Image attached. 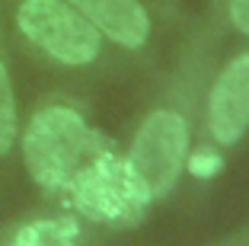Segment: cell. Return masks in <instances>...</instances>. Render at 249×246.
Listing matches in <instances>:
<instances>
[{
	"instance_id": "obj_1",
	"label": "cell",
	"mask_w": 249,
	"mask_h": 246,
	"mask_svg": "<svg viewBox=\"0 0 249 246\" xmlns=\"http://www.w3.org/2000/svg\"><path fill=\"white\" fill-rule=\"evenodd\" d=\"M99 147H106V141L87 128L80 112L67 106H48L36 112L22 134L26 170L38 186L52 192L64 189Z\"/></svg>"
},
{
	"instance_id": "obj_2",
	"label": "cell",
	"mask_w": 249,
	"mask_h": 246,
	"mask_svg": "<svg viewBox=\"0 0 249 246\" xmlns=\"http://www.w3.org/2000/svg\"><path fill=\"white\" fill-rule=\"evenodd\" d=\"M61 192H67V205L80 214L115 227L138 224L154 202L131 163L115 157L109 147H99Z\"/></svg>"
},
{
	"instance_id": "obj_3",
	"label": "cell",
	"mask_w": 249,
	"mask_h": 246,
	"mask_svg": "<svg viewBox=\"0 0 249 246\" xmlns=\"http://www.w3.org/2000/svg\"><path fill=\"white\" fill-rule=\"evenodd\" d=\"M16 22L32 45L61 64L80 67L99 55L96 26L67 0H22Z\"/></svg>"
},
{
	"instance_id": "obj_4",
	"label": "cell",
	"mask_w": 249,
	"mask_h": 246,
	"mask_svg": "<svg viewBox=\"0 0 249 246\" xmlns=\"http://www.w3.org/2000/svg\"><path fill=\"white\" fill-rule=\"evenodd\" d=\"M185 157H189V131H185L182 115L169 109H157L141 125L131 153H128V163L144 179L150 195L160 198L176 186Z\"/></svg>"
},
{
	"instance_id": "obj_5",
	"label": "cell",
	"mask_w": 249,
	"mask_h": 246,
	"mask_svg": "<svg viewBox=\"0 0 249 246\" xmlns=\"http://www.w3.org/2000/svg\"><path fill=\"white\" fill-rule=\"evenodd\" d=\"M208 128L220 144H233L249 128V55L233 58L220 71L208 96Z\"/></svg>"
},
{
	"instance_id": "obj_6",
	"label": "cell",
	"mask_w": 249,
	"mask_h": 246,
	"mask_svg": "<svg viewBox=\"0 0 249 246\" xmlns=\"http://www.w3.org/2000/svg\"><path fill=\"white\" fill-rule=\"evenodd\" d=\"M67 3L80 10L99 36H109L124 48H141L147 42L150 19L138 0H67Z\"/></svg>"
},
{
	"instance_id": "obj_7",
	"label": "cell",
	"mask_w": 249,
	"mask_h": 246,
	"mask_svg": "<svg viewBox=\"0 0 249 246\" xmlns=\"http://www.w3.org/2000/svg\"><path fill=\"white\" fill-rule=\"evenodd\" d=\"M7 246H80V227L71 217H42L19 227Z\"/></svg>"
},
{
	"instance_id": "obj_8",
	"label": "cell",
	"mask_w": 249,
	"mask_h": 246,
	"mask_svg": "<svg viewBox=\"0 0 249 246\" xmlns=\"http://www.w3.org/2000/svg\"><path fill=\"white\" fill-rule=\"evenodd\" d=\"M13 138H16V99H13L10 74L0 61V157L13 147Z\"/></svg>"
},
{
	"instance_id": "obj_9",
	"label": "cell",
	"mask_w": 249,
	"mask_h": 246,
	"mask_svg": "<svg viewBox=\"0 0 249 246\" xmlns=\"http://www.w3.org/2000/svg\"><path fill=\"white\" fill-rule=\"evenodd\" d=\"M185 163H189V170L195 176H201V179H208V176L220 173V157L214 151H208V147H201V151H195L192 157H185Z\"/></svg>"
},
{
	"instance_id": "obj_10",
	"label": "cell",
	"mask_w": 249,
	"mask_h": 246,
	"mask_svg": "<svg viewBox=\"0 0 249 246\" xmlns=\"http://www.w3.org/2000/svg\"><path fill=\"white\" fill-rule=\"evenodd\" d=\"M230 19L240 32L249 36V0H230Z\"/></svg>"
}]
</instances>
